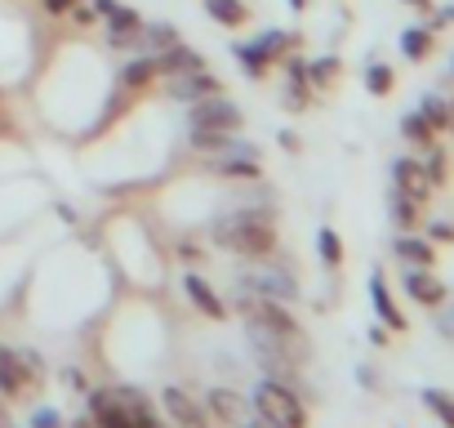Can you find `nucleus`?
Instances as JSON below:
<instances>
[{
    "label": "nucleus",
    "instance_id": "obj_5",
    "mask_svg": "<svg viewBox=\"0 0 454 428\" xmlns=\"http://www.w3.org/2000/svg\"><path fill=\"white\" fill-rule=\"evenodd\" d=\"M192 130H241V107L209 94L192 107Z\"/></svg>",
    "mask_w": 454,
    "mask_h": 428
},
{
    "label": "nucleus",
    "instance_id": "obj_12",
    "mask_svg": "<svg viewBox=\"0 0 454 428\" xmlns=\"http://www.w3.org/2000/svg\"><path fill=\"white\" fill-rule=\"evenodd\" d=\"M209 410H214L218 419H227V424H250V406H246V397L232 392V388H214V392H209Z\"/></svg>",
    "mask_w": 454,
    "mask_h": 428
},
{
    "label": "nucleus",
    "instance_id": "obj_8",
    "mask_svg": "<svg viewBox=\"0 0 454 428\" xmlns=\"http://www.w3.org/2000/svg\"><path fill=\"white\" fill-rule=\"evenodd\" d=\"M152 67H156V76H183V72H200V67H205V59L178 41V45H169V50L152 54Z\"/></svg>",
    "mask_w": 454,
    "mask_h": 428
},
{
    "label": "nucleus",
    "instance_id": "obj_17",
    "mask_svg": "<svg viewBox=\"0 0 454 428\" xmlns=\"http://www.w3.org/2000/svg\"><path fill=\"white\" fill-rule=\"evenodd\" d=\"M169 45H178V32H174L169 23H147V28L138 32V50L160 54V50H169Z\"/></svg>",
    "mask_w": 454,
    "mask_h": 428
},
{
    "label": "nucleus",
    "instance_id": "obj_16",
    "mask_svg": "<svg viewBox=\"0 0 454 428\" xmlns=\"http://www.w3.org/2000/svg\"><path fill=\"white\" fill-rule=\"evenodd\" d=\"M205 10H209V19L223 23V28H241V23L250 19V10L241 5V0H205Z\"/></svg>",
    "mask_w": 454,
    "mask_h": 428
},
{
    "label": "nucleus",
    "instance_id": "obj_1",
    "mask_svg": "<svg viewBox=\"0 0 454 428\" xmlns=\"http://www.w3.org/2000/svg\"><path fill=\"white\" fill-rule=\"evenodd\" d=\"M214 242H223L227 250L237 255H250V259H263L268 250H277V233H272V219L259 210H237L227 219L214 224Z\"/></svg>",
    "mask_w": 454,
    "mask_h": 428
},
{
    "label": "nucleus",
    "instance_id": "obj_3",
    "mask_svg": "<svg viewBox=\"0 0 454 428\" xmlns=\"http://www.w3.org/2000/svg\"><path fill=\"white\" fill-rule=\"evenodd\" d=\"M237 308H241V317L250 321V326H259V330H272V335H299L294 330V317H290V308L281 304V299H268V295H254V290H241L237 295Z\"/></svg>",
    "mask_w": 454,
    "mask_h": 428
},
{
    "label": "nucleus",
    "instance_id": "obj_4",
    "mask_svg": "<svg viewBox=\"0 0 454 428\" xmlns=\"http://www.w3.org/2000/svg\"><path fill=\"white\" fill-rule=\"evenodd\" d=\"M241 290H254V295H268V299H281V304L299 299L294 277H290L286 268H268V264H250V268H241Z\"/></svg>",
    "mask_w": 454,
    "mask_h": 428
},
{
    "label": "nucleus",
    "instance_id": "obj_34",
    "mask_svg": "<svg viewBox=\"0 0 454 428\" xmlns=\"http://www.w3.org/2000/svg\"><path fill=\"white\" fill-rule=\"evenodd\" d=\"M410 5H414V10H427V5H432V0H410Z\"/></svg>",
    "mask_w": 454,
    "mask_h": 428
},
{
    "label": "nucleus",
    "instance_id": "obj_24",
    "mask_svg": "<svg viewBox=\"0 0 454 428\" xmlns=\"http://www.w3.org/2000/svg\"><path fill=\"white\" fill-rule=\"evenodd\" d=\"M401 130H405V139H414V143H423V147L432 143V125H427L419 112H414V116H405V121H401Z\"/></svg>",
    "mask_w": 454,
    "mask_h": 428
},
{
    "label": "nucleus",
    "instance_id": "obj_9",
    "mask_svg": "<svg viewBox=\"0 0 454 428\" xmlns=\"http://www.w3.org/2000/svg\"><path fill=\"white\" fill-rule=\"evenodd\" d=\"M165 90L174 94V99H187V103H200V99H209V94H218V81L200 67V72H183V76H165Z\"/></svg>",
    "mask_w": 454,
    "mask_h": 428
},
{
    "label": "nucleus",
    "instance_id": "obj_22",
    "mask_svg": "<svg viewBox=\"0 0 454 428\" xmlns=\"http://www.w3.org/2000/svg\"><path fill=\"white\" fill-rule=\"evenodd\" d=\"M401 50H405V59H427V50H432V36H427L423 28H410V32L401 36Z\"/></svg>",
    "mask_w": 454,
    "mask_h": 428
},
{
    "label": "nucleus",
    "instance_id": "obj_7",
    "mask_svg": "<svg viewBox=\"0 0 454 428\" xmlns=\"http://www.w3.org/2000/svg\"><path fill=\"white\" fill-rule=\"evenodd\" d=\"M160 406H165V415H169L174 428H209V424H205V410H200L183 388H165V392H160Z\"/></svg>",
    "mask_w": 454,
    "mask_h": 428
},
{
    "label": "nucleus",
    "instance_id": "obj_33",
    "mask_svg": "<svg viewBox=\"0 0 454 428\" xmlns=\"http://www.w3.org/2000/svg\"><path fill=\"white\" fill-rule=\"evenodd\" d=\"M445 130H454V103H445Z\"/></svg>",
    "mask_w": 454,
    "mask_h": 428
},
{
    "label": "nucleus",
    "instance_id": "obj_15",
    "mask_svg": "<svg viewBox=\"0 0 454 428\" xmlns=\"http://www.w3.org/2000/svg\"><path fill=\"white\" fill-rule=\"evenodd\" d=\"M90 410H94L98 428H129V419H125L116 392H94V397H90Z\"/></svg>",
    "mask_w": 454,
    "mask_h": 428
},
{
    "label": "nucleus",
    "instance_id": "obj_29",
    "mask_svg": "<svg viewBox=\"0 0 454 428\" xmlns=\"http://www.w3.org/2000/svg\"><path fill=\"white\" fill-rule=\"evenodd\" d=\"M317 246H321V255H325V264H339V259H343V246H339V237H334L330 228H321V237H317Z\"/></svg>",
    "mask_w": 454,
    "mask_h": 428
},
{
    "label": "nucleus",
    "instance_id": "obj_23",
    "mask_svg": "<svg viewBox=\"0 0 454 428\" xmlns=\"http://www.w3.org/2000/svg\"><path fill=\"white\" fill-rule=\"evenodd\" d=\"M237 59H241V67H246L250 76H263V67H268V59H263L259 45H237Z\"/></svg>",
    "mask_w": 454,
    "mask_h": 428
},
{
    "label": "nucleus",
    "instance_id": "obj_32",
    "mask_svg": "<svg viewBox=\"0 0 454 428\" xmlns=\"http://www.w3.org/2000/svg\"><path fill=\"white\" fill-rule=\"evenodd\" d=\"M441 330H445V335H450V339H454V308H450V313H445V317H441Z\"/></svg>",
    "mask_w": 454,
    "mask_h": 428
},
{
    "label": "nucleus",
    "instance_id": "obj_11",
    "mask_svg": "<svg viewBox=\"0 0 454 428\" xmlns=\"http://www.w3.org/2000/svg\"><path fill=\"white\" fill-rule=\"evenodd\" d=\"M396 192H405V196H414V201H427L432 196V187H436V178L427 174V165H419V161H396Z\"/></svg>",
    "mask_w": 454,
    "mask_h": 428
},
{
    "label": "nucleus",
    "instance_id": "obj_6",
    "mask_svg": "<svg viewBox=\"0 0 454 428\" xmlns=\"http://www.w3.org/2000/svg\"><path fill=\"white\" fill-rule=\"evenodd\" d=\"M41 370L36 357L27 353H10V348H0V392H23L27 379Z\"/></svg>",
    "mask_w": 454,
    "mask_h": 428
},
{
    "label": "nucleus",
    "instance_id": "obj_14",
    "mask_svg": "<svg viewBox=\"0 0 454 428\" xmlns=\"http://www.w3.org/2000/svg\"><path fill=\"white\" fill-rule=\"evenodd\" d=\"M183 290L192 295V304H196V308H200L205 317H223V299H218V295L209 290V281H205V277L187 273V277H183Z\"/></svg>",
    "mask_w": 454,
    "mask_h": 428
},
{
    "label": "nucleus",
    "instance_id": "obj_18",
    "mask_svg": "<svg viewBox=\"0 0 454 428\" xmlns=\"http://www.w3.org/2000/svg\"><path fill=\"white\" fill-rule=\"evenodd\" d=\"M370 299H374V308H379V317H383V321H387L392 330H401V326H405V321H401V313L392 308V299H387V286H383V277H379V273L370 277Z\"/></svg>",
    "mask_w": 454,
    "mask_h": 428
},
{
    "label": "nucleus",
    "instance_id": "obj_10",
    "mask_svg": "<svg viewBox=\"0 0 454 428\" xmlns=\"http://www.w3.org/2000/svg\"><path fill=\"white\" fill-rule=\"evenodd\" d=\"M138 32H143V19H138L134 10L116 5V10L107 14V45H112V50H129V45H138Z\"/></svg>",
    "mask_w": 454,
    "mask_h": 428
},
{
    "label": "nucleus",
    "instance_id": "obj_13",
    "mask_svg": "<svg viewBox=\"0 0 454 428\" xmlns=\"http://www.w3.org/2000/svg\"><path fill=\"white\" fill-rule=\"evenodd\" d=\"M405 290H410L419 304H427V308L445 299V286H441V281H436L427 268H414V273H405Z\"/></svg>",
    "mask_w": 454,
    "mask_h": 428
},
{
    "label": "nucleus",
    "instance_id": "obj_21",
    "mask_svg": "<svg viewBox=\"0 0 454 428\" xmlns=\"http://www.w3.org/2000/svg\"><path fill=\"white\" fill-rule=\"evenodd\" d=\"M419 205H423V201H414V196H405V192H396V201H392V210H396V224H401V228H414V224L423 219V214H419Z\"/></svg>",
    "mask_w": 454,
    "mask_h": 428
},
{
    "label": "nucleus",
    "instance_id": "obj_26",
    "mask_svg": "<svg viewBox=\"0 0 454 428\" xmlns=\"http://www.w3.org/2000/svg\"><path fill=\"white\" fill-rule=\"evenodd\" d=\"M365 85H370V94H387V90H392V67L374 63V67L365 72Z\"/></svg>",
    "mask_w": 454,
    "mask_h": 428
},
{
    "label": "nucleus",
    "instance_id": "obj_28",
    "mask_svg": "<svg viewBox=\"0 0 454 428\" xmlns=\"http://www.w3.org/2000/svg\"><path fill=\"white\" fill-rule=\"evenodd\" d=\"M419 116H423V121H427L432 130H441V125H445V103H441V99H423Z\"/></svg>",
    "mask_w": 454,
    "mask_h": 428
},
{
    "label": "nucleus",
    "instance_id": "obj_25",
    "mask_svg": "<svg viewBox=\"0 0 454 428\" xmlns=\"http://www.w3.org/2000/svg\"><path fill=\"white\" fill-rule=\"evenodd\" d=\"M423 401H427V406H432V410H436V415H441L450 428H454V397H445V392L427 388V392H423Z\"/></svg>",
    "mask_w": 454,
    "mask_h": 428
},
{
    "label": "nucleus",
    "instance_id": "obj_27",
    "mask_svg": "<svg viewBox=\"0 0 454 428\" xmlns=\"http://www.w3.org/2000/svg\"><path fill=\"white\" fill-rule=\"evenodd\" d=\"M334 72H339V59H321V63L308 67V81H312V85H330Z\"/></svg>",
    "mask_w": 454,
    "mask_h": 428
},
{
    "label": "nucleus",
    "instance_id": "obj_36",
    "mask_svg": "<svg viewBox=\"0 0 454 428\" xmlns=\"http://www.w3.org/2000/svg\"><path fill=\"white\" fill-rule=\"evenodd\" d=\"M450 19H454V10H450Z\"/></svg>",
    "mask_w": 454,
    "mask_h": 428
},
{
    "label": "nucleus",
    "instance_id": "obj_31",
    "mask_svg": "<svg viewBox=\"0 0 454 428\" xmlns=\"http://www.w3.org/2000/svg\"><path fill=\"white\" fill-rule=\"evenodd\" d=\"M45 10H50V14H72L76 0H45Z\"/></svg>",
    "mask_w": 454,
    "mask_h": 428
},
{
    "label": "nucleus",
    "instance_id": "obj_35",
    "mask_svg": "<svg viewBox=\"0 0 454 428\" xmlns=\"http://www.w3.org/2000/svg\"><path fill=\"white\" fill-rule=\"evenodd\" d=\"M290 10H308V0H290Z\"/></svg>",
    "mask_w": 454,
    "mask_h": 428
},
{
    "label": "nucleus",
    "instance_id": "obj_19",
    "mask_svg": "<svg viewBox=\"0 0 454 428\" xmlns=\"http://www.w3.org/2000/svg\"><path fill=\"white\" fill-rule=\"evenodd\" d=\"M152 76H156L152 59H134V63H129V67L121 72V85H125V90H143V85H147Z\"/></svg>",
    "mask_w": 454,
    "mask_h": 428
},
{
    "label": "nucleus",
    "instance_id": "obj_20",
    "mask_svg": "<svg viewBox=\"0 0 454 428\" xmlns=\"http://www.w3.org/2000/svg\"><path fill=\"white\" fill-rule=\"evenodd\" d=\"M396 255H401L405 264H414V268H427V264H432V246H427V242H410V237H405V242H396Z\"/></svg>",
    "mask_w": 454,
    "mask_h": 428
},
{
    "label": "nucleus",
    "instance_id": "obj_30",
    "mask_svg": "<svg viewBox=\"0 0 454 428\" xmlns=\"http://www.w3.org/2000/svg\"><path fill=\"white\" fill-rule=\"evenodd\" d=\"M32 424H36V428H59V410H50V406H45V410H36V419H32Z\"/></svg>",
    "mask_w": 454,
    "mask_h": 428
},
{
    "label": "nucleus",
    "instance_id": "obj_2",
    "mask_svg": "<svg viewBox=\"0 0 454 428\" xmlns=\"http://www.w3.org/2000/svg\"><path fill=\"white\" fill-rule=\"evenodd\" d=\"M254 406H259V415H263L272 428H303V424H308L303 401H299L281 379H263L259 392H254Z\"/></svg>",
    "mask_w": 454,
    "mask_h": 428
}]
</instances>
